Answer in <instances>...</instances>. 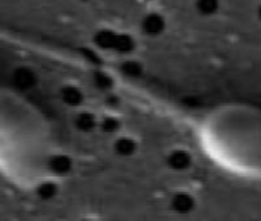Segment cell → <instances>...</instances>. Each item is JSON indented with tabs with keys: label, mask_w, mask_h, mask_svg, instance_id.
I'll list each match as a JSON object with an SVG mask.
<instances>
[{
	"label": "cell",
	"mask_w": 261,
	"mask_h": 221,
	"mask_svg": "<svg viewBox=\"0 0 261 221\" xmlns=\"http://www.w3.org/2000/svg\"><path fill=\"white\" fill-rule=\"evenodd\" d=\"M258 17H259V20H261V5H259V8H258Z\"/></svg>",
	"instance_id": "7a4b0ae2"
},
{
	"label": "cell",
	"mask_w": 261,
	"mask_h": 221,
	"mask_svg": "<svg viewBox=\"0 0 261 221\" xmlns=\"http://www.w3.org/2000/svg\"><path fill=\"white\" fill-rule=\"evenodd\" d=\"M220 8V0H198V10L203 16H212Z\"/></svg>",
	"instance_id": "6da1fadb"
}]
</instances>
